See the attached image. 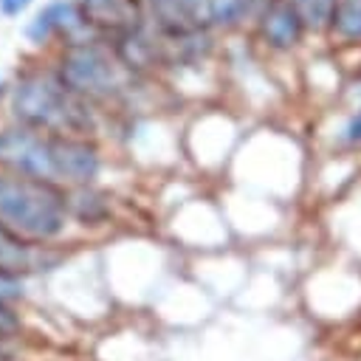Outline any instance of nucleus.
I'll list each match as a JSON object with an SVG mask.
<instances>
[{
    "mask_svg": "<svg viewBox=\"0 0 361 361\" xmlns=\"http://www.w3.org/2000/svg\"><path fill=\"white\" fill-rule=\"evenodd\" d=\"M62 82L76 93L104 96L118 85V65L99 45H71L62 59Z\"/></svg>",
    "mask_w": 361,
    "mask_h": 361,
    "instance_id": "4",
    "label": "nucleus"
},
{
    "mask_svg": "<svg viewBox=\"0 0 361 361\" xmlns=\"http://www.w3.org/2000/svg\"><path fill=\"white\" fill-rule=\"evenodd\" d=\"M305 3H316V0H305Z\"/></svg>",
    "mask_w": 361,
    "mask_h": 361,
    "instance_id": "14",
    "label": "nucleus"
},
{
    "mask_svg": "<svg viewBox=\"0 0 361 361\" xmlns=\"http://www.w3.org/2000/svg\"><path fill=\"white\" fill-rule=\"evenodd\" d=\"M0 226L34 240H48L65 226V197L48 180L0 175Z\"/></svg>",
    "mask_w": 361,
    "mask_h": 361,
    "instance_id": "2",
    "label": "nucleus"
},
{
    "mask_svg": "<svg viewBox=\"0 0 361 361\" xmlns=\"http://www.w3.org/2000/svg\"><path fill=\"white\" fill-rule=\"evenodd\" d=\"M0 164L28 178H62L71 183H87L99 172V158L93 147L65 135H39L31 130L0 133Z\"/></svg>",
    "mask_w": 361,
    "mask_h": 361,
    "instance_id": "1",
    "label": "nucleus"
},
{
    "mask_svg": "<svg viewBox=\"0 0 361 361\" xmlns=\"http://www.w3.org/2000/svg\"><path fill=\"white\" fill-rule=\"evenodd\" d=\"M20 296V282L11 274H0V302Z\"/></svg>",
    "mask_w": 361,
    "mask_h": 361,
    "instance_id": "11",
    "label": "nucleus"
},
{
    "mask_svg": "<svg viewBox=\"0 0 361 361\" xmlns=\"http://www.w3.org/2000/svg\"><path fill=\"white\" fill-rule=\"evenodd\" d=\"M85 11L93 23L110 28H133L135 25V3L133 0H85Z\"/></svg>",
    "mask_w": 361,
    "mask_h": 361,
    "instance_id": "6",
    "label": "nucleus"
},
{
    "mask_svg": "<svg viewBox=\"0 0 361 361\" xmlns=\"http://www.w3.org/2000/svg\"><path fill=\"white\" fill-rule=\"evenodd\" d=\"M79 14H76V8L71 6V3H56V6H51V8H45L39 17H37V23L28 28V34L31 37H45L51 28H59V31H71V28H76L79 25Z\"/></svg>",
    "mask_w": 361,
    "mask_h": 361,
    "instance_id": "8",
    "label": "nucleus"
},
{
    "mask_svg": "<svg viewBox=\"0 0 361 361\" xmlns=\"http://www.w3.org/2000/svg\"><path fill=\"white\" fill-rule=\"evenodd\" d=\"M254 3L257 0H212V17L217 23H234L245 11H251Z\"/></svg>",
    "mask_w": 361,
    "mask_h": 361,
    "instance_id": "10",
    "label": "nucleus"
},
{
    "mask_svg": "<svg viewBox=\"0 0 361 361\" xmlns=\"http://www.w3.org/2000/svg\"><path fill=\"white\" fill-rule=\"evenodd\" d=\"M28 3H31V0H0V8H3L6 14H20Z\"/></svg>",
    "mask_w": 361,
    "mask_h": 361,
    "instance_id": "13",
    "label": "nucleus"
},
{
    "mask_svg": "<svg viewBox=\"0 0 361 361\" xmlns=\"http://www.w3.org/2000/svg\"><path fill=\"white\" fill-rule=\"evenodd\" d=\"M11 107L17 118L31 127H45L51 133H85L90 127V113L71 96L65 82L48 73L23 76L11 93Z\"/></svg>",
    "mask_w": 361,
    "mask_h": 361,
    "instance_id": "3",
    "label": "nucleus"
},
{
    "mask_svg": "<svg viewBox=\"0 0 361 361\" xmlns=\"http://www.w3.org/2000/svg\"><path fill=\"white\" fill-rule=\"evenodd\" d=\"M14 327H17V319H14V313L0 302V336H8V333H14Z\"/></svg>",
    "mask_w": 361,
    "mask_h": 361,
    "instance_id": "12",
    "label": "nucleus"
},
{
    "mask_svg": "<svg viewBox=\"0 0 361 361\" xmlns=\"http://www.w3.org/2000/svg\"><path fill=\"white\" fill-rule=\"evenodd\" d=\"M262 31H265V37H268L274 45L285 48V45H293V42L299 39V34H302V20H299V14H296V8H293L290 3L276 0V3H271V8L265 11Z\"/></svg>",
    "mask_w": 361,
    "mask_h": 361,
    "instance_id": "5",
    "label": "nucleus"
},
{
    "mask_svg": "<svg viewBox=\"0 0 361 361\" xmlns=\"http://www.w3.org/2000/svg\"><path fill=\"white\" fill-rule=\"evenodd\" d=\"M152 6L161 14V20L172 23V25H180V23H186L195 14L200 0H152Z\"/></svg>",
    "mask_w": 361,
    "mask_h": 361,
    "instance_id": "9",
    "label": "nucleus"
},
{
    "mask_svg": "<svg viewBox=\"0 0 361 361\" xmlns=\"http://www.w3.org/2000/svg\"><path fill=\"white\" fill-rule=\"evenodd\" d=\"M31 268V248L6 226H0V274H20Z\"/></svg>",
    "mask_w": 361,
    "mask_h": 361,
    "instance_id": "7",
    "label": "nucleus"
}]
</instances>
